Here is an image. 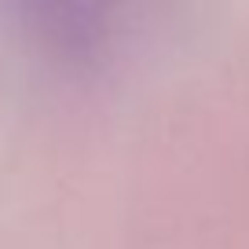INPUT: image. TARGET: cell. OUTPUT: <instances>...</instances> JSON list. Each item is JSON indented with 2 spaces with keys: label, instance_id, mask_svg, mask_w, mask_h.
<instances>
[]
</instances>
